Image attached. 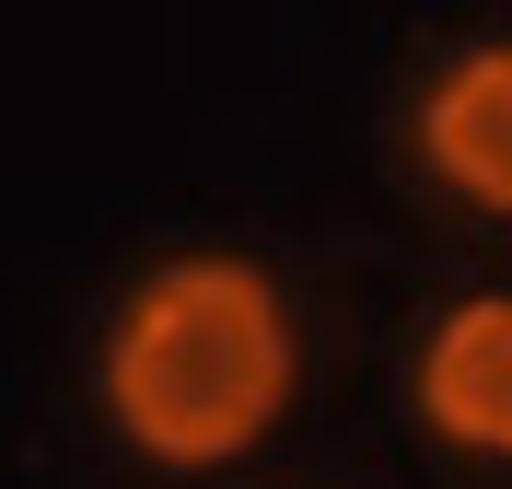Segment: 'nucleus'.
Returning a JSON list of instances; mask_svg holds the SVG:
<instances>
[{
	"label": "nucleus",
	"mask_w": 512,
	"mask_h": 489,
	"mask_svg": "<svg viewBox=\"0 0 512 489\" xmlns=\"http://www.w3.org/2000/svg\"><path fill=\"white\" fill-rule=\"evenodd\" d=\"M419 152L454 198H478L512 222V47H466V59L419 94Z\"/></svg>",
	"instance_id": "3"
},
{
	"label": "nucleus",
	"mask_w": 512,
	"mask_h": 489,
	"mask_svg": "<svg viewBox=\"0 0 512 489\" xmlns=\"http://www.w3.org/2000/svg\"><path fill=\"white\" fill-rule=\"evenodd\" d=\"M419 420L512 466V292H466L419 350Z\"/></svg>",
	"instance_id": "2"
},
{
	"label": "nucleus",
	"mask_w": 512,
	"mask_h": 489,
	"mask_svg": "<svg viewBox=\"0 0 512 489\" xmlns=\"http://www.w3.org/2000/svg\"><path fill=\"white\" fill-rule=\"evenodd\" d=\"M303 385V338L268 268L245 257H175L128 292L117 338H105V420L128 455L152 466H233L268 443V420Z\"/></svg>",
	"instance_id": "1"
}]
</instances>
